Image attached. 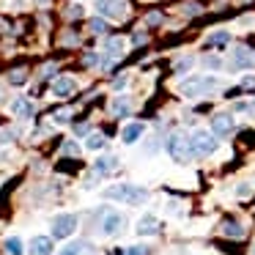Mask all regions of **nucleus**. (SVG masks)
<instances>
[{
    "instance_id": "f257e3e1",
    "label": "nucleus",
    "mask_w": 255,
    "mask_h": 255,
    "mask_svg": "<svg viewBox=\"0 0 255 255\" xmlns=\"http://www.w3.org/2000/svg\"><path fill=\"white\" fill-rule=\"evenodd\" d=\"M105 198L107 200H118V203H127V206H140L148 200V189L137 187V184H113V187L105 189Z\"/></svg>"
},
{
    "instance_id": "f03ea898",
    "label": "nucleus",
    "mask_w": 255,
    "mask_h": 255,
    "mask_svg": "<svg viewBox=\"0 0 255 255\" xmlns=\"http://www.w3.org/2000/svg\"><path fill=\"white\" fill-rule=\"evenodd\" d=\"M220 88V80L217 77H189L187 83H181V94L189 96V99H198V96H206L211 91Z\"/></svg>"
},
{
    "instance_id": "7ed1b4c3",
    "label": "nucleus",
    "mask_w": 255,
    "mask_h": 255,
    "mask_svg": "<svg viewBox=\"0 0 255 255\" xmlns=\"http://www.w3.org/2000/svg\"><path fill=\"white\" fill-rule=\"evenodd\" d=\"M167 154H170L176 162H189L195 156L192 154V145H189V137H187V134H181V132L170 134V140H167Z\"/></svg>"
},
{
    "instance_id": "20e7f679",
    "label": "nucleus",
    "mask_w": 255,
    "mask_h": 255,
    "mask_svg": "<svg viewBox=\"0 0 255 255\" xmlns=\"http://www.w3.org/2000/svg\"><path fill=\"white\" fill-rule=\"evenodd\" d=\"M189 145H192L195 156H209V154L217 151V134L198 129V132H192V137H189Z\"/></svg>"
},
{
    "instance_id": "39448f33",
    "label": "nucleus",
    "mask_w": 255,
    "mask_h": 255,
    "mask_svg": "<svg viewBox=\"0 0 255 255\" xmlns=\"http://www.w3.org/2000/svg\"><path fill=\"white\" fill-rule=\"evenodd\" d=\"M127 225V217L121 211H113V209H102V233L105 236H118Z\"/></svg>"
},
{
    "instance_id": "423d86ee",
    "label": "nucleus",
    "mask_w": 255,
    "mask_h": 255,
    "mask_svg": "<svg viewBox=\"0 0 255 255\" xmlns=\"http://www.w3.org/2000/svg\"><path fill=\"white\" fill-rule=\"evenodd\" d=\"M96 11L102 14V17H110V19H124L129 11L127 0H99L96 3Z\"/></svg>"
},
{
    "instance_id": "0eeeda50",
    "label": "nucleus",
    "mask_w": 255,
    "mask_h": 255,
    "mask_svg": "<svg viewBox=\"0 0 255 255\" xmlns=\"http://www.w3.org/2000/svg\"><path fill=\"white\" fill-rule=\"evenodd\" d=\"M74 231H77V217L74 214H58L55 220H52V236L69 239Z\"/></svg>"
},
{
    "instance_id": "6e6552de",
    "label": "nucleus",
    "mask_w": 255,
    "mask_h": 255,
    "mask_svg": "<svg viewBox=\"0 0 255 255\" xmlns=\"http://www.w3.org/2000/svg\"><path fill=\"white\" fill-rule=\"evenodd\" d=\"M211 132H214L217 137H228V134L233 132V118L225 116V113L214 116V118H211Z\"/></svg>"
},
{
    "instance_id": "1a4fd4ad",
    "label": "nucleus",
    "mask_w": 255,
    "mask_h": 255,
    "mask_svg": "<svg viewBox=\"0 0 255 255\" xmlns=\"http://www.w3.org/2000/svg\"><path fill=\"white\" fill-rule=\"evenodd\" d=\"M137 233H140V236H156V233H159V220H156L154 214L140 217V222H137Z\"/></svg>"
},
{
    "instance_id": "9d476101",
    "label": "nucleus",
    "mask_w": 255,
    "mask_h": 255,
    "mask_svg": "<svg viewBox=\"0 0 255 255\" xmlns=\"http://www.w3.org/2000/svg\"><path fill=\"white\" fill-rule=\"evenodd\" d=\"M30 255H52V239L50 236H33L30 239Z\"/></svg>"
},
{
    "instance_id": "9b49d317",
    "label": "nucleus",
    "mask_w": 255,
    "mask_h": 255,
    "mask_svg": "<svg viewBox=\"0 0 255 255\" xmlns=\"http://www.w3.org/2000/svg\"><path fill=\"white\" fill-rule=\"evenodd\" d=\"M143 132H145V124H137V121L127 124V127H124V132H121V140L127 145H132L134 140H140V134H143Z\"/></svg>"
},
{
    "instance_id": "f8f14e48",
    "label": "nucleus",
    "mask_w": 255,
    "mask_h": 255,
    "mask_svg": "<svg viewBox=\"0 0 255 255\" xmlns=\"http://www.w3.org/2000/svg\"><path fill=\"white\" fill-rule=\"evenodd\" d=\"M250 66H255V58L250 55V50L239 47V50L233 52V69H250Z\"/></svg>"
},
{
    "instance_id": "ddd939ff",
    "label": "nucleus",
    "mask_w": 255,
    "mask_h": 255,
    "mask_svg": "<svg viewBox=\"0 0 255 255\" xmlns=\"http://www.w3.org/2000/svg\"><path fill=\"white\" fill-rule=\"evenodd\" d=\"M52 94L55 96H69V94H74V80L72 77H58L55 83H52Z\"/></svg>"
},
{
    "instance_id": "4468645a",
    "label": "nucleus",
    "mask_w": 255,
    "mask_h": 255,
    "mask_svg": "<svg viewBox=\"0 0 255 255\" xmlns=\"http://www.w3.org/2000/svg\"><path fill=\"white\" fill-rule=\"evenodd\" d=\"M58 255H91V244L88 242H72V244H66Z\"/></svg>"
},
{
    "instance_id": "2eb2a0df",
    "label": "nucleus",
    "mask_w": 255,
    "mask_h": 255,
    "mask_svg": "<svg viewBox=\"0 0 255 255\" xmlns=\"http://www.w3.org/2000/svg\"><path fill=\"white\" fill-rule=\"evenodd\" d=\"M11 113H14V116H19V118H30V116H33V105H30L28 99H14L11 102Z\"/></svg>"
},
{
    "instance_id": "dca6fc26",
    "label": "nucleus",
    "mask_w": 255,
    "mask_h": 255,
    "mask_svg": "<svg viewBox=\"0 0 255 255\" xmlns=\"http://www.w3.org/2000/svg\"><path fill=\"white\" fill-rule=\"evenodd\" d=\"M110 110L116 113V116H129V113H132V105H129L127 96H118V99L110 105Z\"/></svg>"
},
{
    "instance_id": "f3484780",
    "label": "nucleus",
    "mask_w": 255,
    "mask_h": 255,
    "mask_svg": "<svg viewBox=\"0 0 255 255\" xmlns=\"http://www.w3.org/2000/svg\"><path fill=\"white\" fill-rule=\"evenodd\" d=\"M116 165H118L116 156H99L94 167H96V173H110V170H116Z\"/></svg>"
},
{
    "instance_id": "a211bd4d",
    "label": "nucleus",
    "mask_w": 255,
    "mask_h": 255,
    "mask_svg": "<svg viewBox=\"0 0 255 255\" xmlns=\"http://www.w3.org/2000/svg\"><path fill=\"white\" fill-rule=\"evenodd\" d=\"M107 145L105 134H88V140H85V148L88 151H102Z\"/></svg>"
},
{
    "instance_id": "6ab92c4d",
    "label": "nucleus",
    "mask_w": 255,
    "mask_h": 255,
    "mask_svg": "<svg viewBox=\"0 0 255 255\" xmlns=\"http://www.w3.org/2000/svg\"><path fill=\"white\" fill-rule=\"evenodd\" d=\"M222 233L231 239H242L244 236V228L239 225V222H222Z\"/></svg>"
},
{
    "instance_id": "aec40b11",
    "label": "nucleus",
    "mask_w": 255,
    "mask_h": 255,
    "mask_svg": "<svg viewBox=\"0 0 255 255\" xmlns=\"http://www.w3.org/2000/svg\"><path fill=\"white\" fill-rule=\"evenodd\" d=\"M6 253L8 255H22V239H19V236H8L6 239Z\"/></svg>"
},
{
    "instance_id": "412c9836",
    "label": "nucleus",
    "mask_w": 255,
    "mask_h": 255,
    "mask_svg": "<svg viewBox=\"0 0 255 255\" xmlns=\"http://www.w3.org/2000/svg\"><path fill=\"white\" fill-rule=\"evenodd\" d=\"M228 41H231V33H228V30H217V33L209 36L211 47H222V44H228Z\"/></svg>"
},
{
    "instance_id": "4be33fe9",
    "label": "nucleus",
    "mask_w": 255,
    "mask_h": 255,
    "mask_svg": "<svg viewBox=\"0 0 255 255\" xmlns=\"http://www.w3.org/2000/svg\"><path fill=\"white\" fill-rule=\"evenodd\" d=\"M105 50L110 52L113 58H118V55H121V52H124V39H107Z\"/></svg>"
},
{
    "instance_id": "5701e85b",
    "label": "nucleus",
    "mask_w": 255,
    "mask_h": 255,
    "mask_svg": "<svg viewBox=\"0 0 255 255\" xmlns=\"http://www.w3.org/2000/svg\"><path fill=\"white\" fill-rule=\"evenodd\" d=\"M25 77H28V72H25V69H17V72L8 74V80H11L14 85H22V83H25Z\"/></svg>"
},
{
    "instance_id": "b1692460",
    "label": "nucleus",
    "mask_w": 255,
    "mask_h": 255,
    "mask_svg": "<svg viewBox=\"0 0 255 255\" xmlns=\"http://www.w3.org/2000/svg\"><path fill=\"white\" fill-rule=\"evenodd\" d=\"M124 255H148V247H143V244H134V247H127V250H124Z\"/></svg>"
},
{
    "instance_id": "393cba45",
    "label": "nucleus",
    "mask_w": 255,
    "mask_h": 255,
    "mask_svg": "<svg viewBox=\"0 0 255 255\" xmlns=\"http://www.w3.org/2000/svg\"><path fill=\"white\" fill-rule=\"evenodd\" d=\"M91 30H94V33H105L107 22H105V19H91Z\"/></svg>"
},
{
    "instance_id": "a878e982",
    "label": "nucleus",
    "mask_w": 255,
    "mask_h": 255,
    "mask_svg": "<svg viewBox=\"0 0 255 255\" xmlns=\"http://www.w3.org/2000/svg\"><path fill=\"white\" fill-rule=\"evenodd\" d=\"M63 154H80V145L74 143V140H66V143H63Z\"/></svg>"
},
{
    "instance_id": "bb28decb",
    "label": "nucleus",
    "mask_w": 255,
    "mask_h": 255,
    "mask_svg": "<svg viewBox=\"0 0 255 255\" xmlns=\"http://www.w3.org/2000/svg\"><path fill=\"white\" fill-rule=\"evenodd\" d=\"M250 187H253V184H250V181L239 184V198H247V195H250Z\"/></svg>"
},
{
    "instance_id": "cd10ccee",
    "label": "nucleus",
    "mask_w": 255,
    "mask_h": 255,
    "mask_svg": "<svg viewBox=\"0 0 255 255\" xmlns=\"http://www.w3.org/2000/svg\"><path fill=\"white\" fill-rule=\"evenodd\" d=\"M17 137V132H0V143H11Z\"/></svg>"
},
{
    "instance_id": "c85d7f7f",
    "label": "nucleus",
    "mask_w": 255,
    "mask_h": 255,
    "mask_svg": "<svg viewBox=\"0 0 255 255\" xmlns=\"http://www.w3.org/2000/svg\"><path fill=\"white\" fill-rule=\"evenodd\" d=\"M206 66H209V69H220L222 63H220V58H206Z\"/></svg>"
},
{
    "instance_id": "c756f323",
    "label": "nucleus",
    "mask_w": 255,
    "mask_h": 255,
    "mask_svg": "<svg viewBox=\"0 0 255 255\" xmlns=\"http://www.w3.org/2000/svg\"><path fill=\"white\" fill-rule=\"evenodd\" d=\"M184 11L187 14H200V6L198 3H189V6H184Z\"/></svg>"
},
{
    "instance_id": "7c9ffc66",
    "label": "nucleus",
    "mask_w": 255,
    "mask_h": 255,
    "mask_svg": "<svg viewBox=\"0 0 255 255\" xmlns=\"http://www.w3.org/2000/svg\"><path fill=\"white\" fill-rule=\"evenodd\" d=\"M55 121H58V124L69 121V110H61V113H55Z\"/></svg>"
},
{
    "instance_id": "2f4dec72",
    "label": "nucleus",
    "mask_w": 255,
    "mask_h": 255,
    "mask_svg": "<svg viewBox=\"0 0 255 255\" xmlns=\"http://www.w3.org/2000/svg\"><path fill=\"white\" fill-rule=\"evenodd\" d=\"M66 14H69V17H80V14H83V6H72Z\"/></svg>"
},
{
    "instance_id": "473e14b6",
    "label": "nucleus",
    "mask_w": 255,
    "mask_h": 255,
    "mask_svg": "<svg viewBox=\"0 0 255 255\" xmlns=\"http://www.w3.org/2000/svg\"><path fill=\"white\" fill-rule=\"evenodd\" d=\"M189 66H192V58H189V61H178V63H176L178 72H184V69H189Z\"/></svg>"
},
{
    "instance_id": "72a5a7b5",
    "label": "nucleus",
    "mask_w": 255,
    "mask_h": 255,
    "mask_svg": "<svg viewBox=\"0 0 255 255\" xmlns=\"http://www.w3.org/2000/svg\"><path fill=\"white\" fill-rule=\"evenodd\" d=\"M124 85H127V77H118V80H116V83H113V88H116V91H118V88H124Z\"/></svg>"
},
{
    "instance_id": "f704fd0d",
    "label": "nucleus",
    "mask_w": 255,
    "mask_h": 255,
    "mask_svg": "<svg viewBox=\"0 0 255 255\" xmlns=\"http://www.w3.org/2000/svg\"><path fill=\"white\" fill-rule=\"evenodd\" d=\"M74 132H77V134H85V132H88V127H85V124H77V127H74Z\"/></svg>"
},
{
    "instance_id": "c9c22d12",
    "label": "nucleus",
    "mask_w": 255,
    "mask_h": 255,
    "mask_svg": "<svg viewBox=\"0 0 255 255\" xmlns=\"http://www.w3.org/2000/svg\"><path fill=\"white\" fill-rule=\"evenodd\" d=\"M253 255H255V250H253Z\"/></svg>"
}]
</instances>
